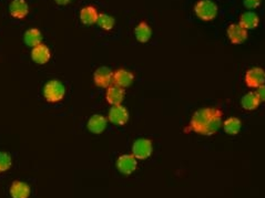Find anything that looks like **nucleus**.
Listing matches in <instances>:
<instances>
[{
    "mask_svg": "<svg viewBox=\"0 0 265 198\" xmlns=\"http://www.w3.org/2000/svg\"><path fill=\"white\" fill-rule=\"evenodd\" d=\"M223 112L218 108H202L194 112L189 130L203 136H212L222 126Z\"/></svg>",
    "mask_w": 265,
    "mask_h": 198,
    "instance_id": "f257e3e1",
    "label": "nucleus"
},
{
    "mask_svg": "<svg viewBox=\"0 0 265 198\" xmlns=\"http://www.w3.org/2000/svg\"><path fill=\"white\" fill-rule=\"evenodd\" d=\"M42 94L47 102L58 103L62 101L66 95V87L59 80H50L43 87Z\"/></svg>",
    "mask_w": 265,
    "mask_h": 198,
    "instance_id": "f03ea898",
    "label": "nucleus"
},
{
    "mask_svg": "<svg viewBox=\"0 0 265 198\" xmlns=\"http://www.w3.org/2000/svg\"><path fill=\"white\" fill-rule=\"evenodd\" d=\"M194 13L199 19L203 21H212L218 16L219 7L212 0H199L194 6Z\"/></svg>",
    "mask_w": 265,
    "mask_h": 198,
    "instance_id": "7ed1b4c3",
    "label": "nucleus"
},
{
    "mask_svg": "<svg viewBox=\"0 0 265 198\" xmlns=\"http://www.w3.org/2000/svg\"><path fill=\"white\" fill-rule=\"evenodd\" d=\"M153 152V143L149 138H138L132 144V155L138 160L149 158Z\"/></svg>",
    "mask_w": 265,
    "mask_h": 198,
    "instance_id": "20e7f679",
    "label": "nucleus"
},
{
    "mask_svg": "<svg viewBox=\"0 0 265 198\" xmlns=\"http://www.w3.org/2000/svg\"><path fill=\"white\" fill-rule=\"evenodd\" d=\"M244 82L247 88L257 89L265 84V70L263 68L254 67L248 69L244 74Z\"/></svg>",
    "mask_w": 265,
    "mask_h": 198,
    "instance_id": "39448f33",
    "label": "nucleus"
},
{
    "mask_svg": "<svg viewBox=\"0 0 265 198\" xmlns=\"http://www.w3.org/2000/svg\"><path fill=\"white\" fill-rule=\"evenodd\" d=\"M117 168L123 175H131L138 167V159L132 154H122L117 159Z\"/></svg>",
    "mask_w": 265,
    "mask_h": 198,
    "instance_id": "423d86ee",
    "label": "nucleus"
},
{
    "mask_svg": "<svg viewBox=\"0 0 265 198\" xmlns=\"http://www.w3.org/2000/svg\"><path fill=\"white\" fill-rule=\"evenodd\" d=\"M129 111L122 104L112 105L109 110V113H108V121L117 126L126 125L129 121Z\"/></svg>",
    "mask_w": 265,
    "mask_h": 198,
    "instance_id": "0eeeda50",
    "label": "nucleus"
},
{
    "mask_svg": "<svg viewBox=\"0 0 265 198\" xmlns=\"http://www.w3.org/2000/svg\"><path fill=\"white\" fill-rule=\"evenodd\" d=\"M113 71L108 67H100L94 73V82L98 88L107 89L112 84Z\"/></svg>",
    "mask_w": 265,
    "mask_h": 198,
    "instance_id": "6e6552de",
    "label": "nucleus"
},
{
    "mask_svg": "<svg viewBox=\"0 0 265 198\" xmlns=\"http://www.w3.org/2000/svg\"><path fill=\"white\" fill-rule=\"evenodd\" d=\"M229 40L233 45H241L247 39L248 32L240 24H231L226 29Z\"/></svg>",
    "mask_w": 265,
    "mask_h": 198,
    "instance_id": "1a4fd4ad",
    "label": "nucleus"
},
{
    "mask_svg": "<svg viewBox=\"0 0 265 198\" xmlns=\"http://www.w3.org/2000/svg\"><path fill=\"white\" fill-rule=\"evenodd\" d=\"M134 81V74L126 70V69H119V70L113 72L112 76V84L120 87L122 89H127L130 85H132Z\"/></svg>",
    "mask_w": 265,
    "mask_h": 198,
    "instance_id": "9d476101",
    "label": "nucleus"
},
{
    "mask_svg": "<svg viewBox=\"0 0 265 198\" xmlns=\"http://www.w3.org/2000/svg\"><path fill=\"white\" fill-rule=\"evenodd\" d=\"M124 98H126V90L124 89L117 87L115 84H111L107 88L106 100L111 106L122 104Z\"/></svg>",
    "mask_w": 265,
    "mask_h": 198,
    "instance_id": "9b49d317",
    "label": "nucleus"
},
{
    "mask_svg": "<svg viewBox=\"0 0 265 198\" xmlns=\"http://www.w3.org/2000/svg\"><path fill=\"white\" fill-rule=\"evenodd\" d=\"M9 13L13 18L23 20L29 14V6L26 0H12L9 5Z\"/></svg>",
    "mask_w": 265,
    "mask_h": 198,
    "instance_id": "f8f14e48",
    "label": "nucleus"
},
{
    "mask_svg": "<svg viewBox=\"0 0 265 198\" xmlns=\"http://www.w3.org/2000/svg\"><path fill=\"white\" fill-rule=\"evenodd\" d=\"M51 58L50 49L45 44H40L32 48L31 59L37 64H46Z\"/></svg>",
    "mask_w": 265,
    "mask_h": 198,
    "instance_id": "ddd939ff",
    "label": "nucleus"
},
{
    "mask_svg": "<svg viewBox=\"0 0 265 198\" xmlns=\"http://www.w3.org/2000/svg\"><path fill=\"white\" fill-rule=\"evenodd\" d=\"M108 119L101 114H94L88 120V123H86L88 130L91 133H94V134H101V133H104L106 131Z\"/></svg>",
    "mask_w": 265,
    "mask_h": 198,
    "instance_id": "4468645a",
    "label": "nucleus"
},
{
    "mask_svg": "<svg viewBox=\"0 0 265 198\" xmlns=\"http://www.w3.org/2000/svg\"><path fill=\"white\" fill-rule=\"evenodd\" d=\"M10 196L12 198H29L31 194L30 186L21 180H15L10 186Z\"/></svg>",
    "mask_w": 265,
    "mask_h": 198,
    "instance_id": "2eb2a0df",
    "label": "nucleus"
},
{
    "mask_svg": "<svg viewBox=\"0 0 265 198\" xmlns=\"http://www.w3.org/2000/svg\"><path fill=\"white\" fill-rule=\"evenodd\" d=\"M80 20L85 26H93L97 24L99 18V13L94 6H85L80 10Z\"/></svg>",
    "mask_w": 265,
    "mask_h": 198,
    "instance_id": "dca6fc26",
    "label": "nucleus"
},
{
    "mask_svg": "<svg viewBox=\"0 0 265 198\" xmlns=\"http://www.w3.org/2000/svg\"><path fill=\"white\" fill-rule=\"evenodd\" d=\"M134 36H136V39L140 44H147V42L150 41L151 37H152V29H151L148 23L141 21L134 28Z\"/></svg>",
    "mask_w": 265,
    "mask_h": 198,
    "instance_id": "f3484780",
    "label": "nucleus"
},
{
    "mask_svg": "<svg viewBox=\"0 0 265 198\" xmlns=\"http://www.w3.org/2000/svg\"><path fill=\"white\" fill-rule=\"evenodd\" d=\"M259 104H261V100H259L255 91H250V92L243 95L241 99V106L245 111L256 110Z\"/></svg>",
    "mask_w": 265,
    "mask_h": 198,
    "instance_id": "a211bd4d",
    "label": "nucleus"
},
{
    "mask_svg": "<svg viewBox=\"0 0 265 198\" xmlns=\"http://www.w3.org/2000/svg\"><path fill=\"white\" fill-rule=\"evenodd\" d=\"M243 28L248 30L256 29L259 25V18L258 16L253 13V12H246L241 15L240 17V23H239Z\"/></svg>",
    "mask_w": 265,
    "mask_h": 198,
    "instance_id": "6ab92c4d",
    "label": "nucleus"
},
{
    "mask_svg": "<svg viewBox=\"0 0 265 198\" xmlns=\"http://www.w3.org/2000/svg\"><path fill=\"white\" fill-rule=\"evenodd\" d=\"M222 127L226 134L229 135H236L239 134L242 127V122L239 117L231 116L228 117L225 121L222 122Z\"/></svg>",
    "mask_w": 265,
    "mask_h": 198,
    "instance_id": "aec40b11",
    "label": "nucleus"
},
{
    "mask_svg": "<svg viewBox=\"0 0 265 198\" xmlns=\"http://www.w3.org/2000/svg\"><path fill=\"white\" fill-rule=\"evenodd\" d=\"M24 41L27 46L31 48L42 44V35L40 30L36 28L28 29L24 35Z\"/></svg>",
    "mask_w": 265,
    "mask_h": 198,
    "instance_id": "412c9836",
    "label": "nucleus"
},
{
    "mask_svg": "<svg viewBox=\"0 0 265 198\" xmlns=\"http://www.w3.org/2000/svg\"><path fill=\"white\" fill-rule=\"evenodd\" d=\"M97 24H98V26L102 30L111 31L116 25V20L110 15L99 14V18L98 21H97Z\"/></svg>",
    "mask_w": 265,
    "mask_h": 198,
    "instance_id": "4be33fe9",
    "label": "nucleus"
},
{
    "mask_svg": "<svg viewBox=\"0 0 265 198\" xmlns=\"http://www.w3.org/2000/svg\"><path fill=\"white\" fill-rule=\"evenodd\" d=\"M13 158L7 152H0V173L7 172L12 168Z\"/></svg>",
    "mask_w": 265,
    "mask_h": 198,
    "instance_id": "5701e85b",
    "label": "nucleus"
},
{
    "mask_svg": "<svg viewBox=\"0 0 265 198\" xmlns=\"http://www.w3.org/2000/svg\"><path fill=\"white\" fill-rule=\"evenodd\" d=\"M261 3L262 0H243V5L247 9H256L257 7H259Z\"/></svg>",
    "mask_w": 265,
    "mask_h": 198,
    "instance_id": "b1692460",
    "label": "nucleus"
},
{
    "mask_svg": "<svg viewBox=\"0 0 265 198\" xmlns=\"http://www.w3.org/2000/svg\"><path fill=\"white\" fill-rule=\"evenodd\" d=\"M255 92L258 95L259 100H261V102H265V84L261 85V87H258Z\"/></svg>",
    "mask_w": 265,
    "mask_h": 198,
    "instance_id": "393cba45",
    "label": "nucleus"
},
{
    "mask_svg": "<svg viewBox=\"0 0 265 198\" xmlns=\"http://www.w3.org/2000/svg\"><path fill=\"white\" fill-rule=\"evenodd\" d=\"M55 2L57 5H59V6H66V5L70 4L71 0H55Z\"/></svg>",
    "mask_w": 265,
    "mask_h": 198,
    "instance_id": "a878e982",
    "label": "nucleus"
}]
</instances>
